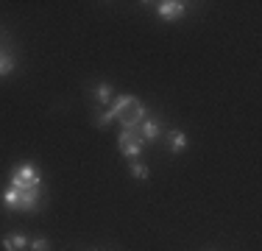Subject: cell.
Segmentation results:
<instances>
[{
    "label": "cell",
    "mask_w": 262,
    "mask_h": 251,
    "mask_svg": "<svg viewBox=\"0 0 262 251\" xmlns=\"http://www.w3.org/2000/svg\"><path fill=\"white\" fill-rule=\"evenodd\" d=\"M39 198H42V187H34V190H14V187H9L3 196L9 210H26V212H34Z\"/></svg>",
    "instance_id": "6da1fadb"
},
{
    "label": "cell",
    "mask_w": 262,
    "mask_h": 251,
    "mask_svg": "<svg viewBox=\"0 0 262 251\" xmlns=\"http://www.w3.org/2000/svg\"><path fill=\"white\" fill-rule=\"evenodd\" d=\"M11 187H14V190H34V187H42V176L36 168L23 165L14 171V176H11Z\"/></svg>",
    "instance_id": "7a4b0ae2"
},
{
    "label": "cell",
    "mask_w": 262,
    "mask_h": 251,
    "mask_svg": "<svg viewBox=\"0 0 262 251\" xmlns=\"http://www.w3.org/2000/svg\"><path fill=\"white\" fill-rule=\"evenodd\" d=\"M145 117H148V109L140 103V100H137V103L128 106V109L123 112L120 117H117V120H120L123 131H134V134H137V131H140V126L145 123Z\"/></svg>",
    "instance_id": "3957f363"
},
{
    "label": "cell",
    "mask_w": 262,
    "mask_h": 251,
    "mask_svg": "<svg viewBox=\"0 0 262 251\" xmlns=\"http://www.w3.org/2000/svg\"><path fill=\"white\" fill-rule=\"evenodd\" d=\"M134 103H137V98H134V95H117V98H115V103H112L109 109H106L103 115L98 117V126H101V129H103V126L115 123L117 117H120L123 112L128 109V106H134Z\"/></svg>",
    "instance_id": "277c9868"
},
{
    "label": "cell",
    "mask_w": 262,
    "mask_h": 251,
    "mask_svg": "<svg viewBox=\"0 0 262 251\" xmlns=\"http://www.w3.org/2000/svg\"><path fill=\"white\" fill-rule=\"evenodd\" d=\"M117 145H120V151L128 156V159H137L142 151V137L134 134V131H123L120 140H117Z\"/></svg>",
    "instance_id": "5b68a950"
},
{
    "label": "cell",
    "mask_w": 262,
    "mask_h": 251,
    "mask_svg": "<svg viewBox=\"0 0 262 251\" xmlns=\"http://www.w3.org/2000/svg\"><path fill=\"white\" fill-rule=\"evenodd\" d=\"M157 11H159L162 20H179L184 14V3L182 0H165V3H159Z\"/></svg>",
    "instance_id": "8992f818"
},
{
    "label": "cell",
    "mask_w": 262,
    "mask_h": 251,
    "mask_svg": "<svg viewBox=\"0 0 262 251\" xmlns=\"http://www.w3.org/2000/svg\"><path fill=\"white\" fill-rule=\"evenodd\" d=\"M137 134L142 137V142L145 140H157V137L162 134V129H159V123H154V120H145L140 126V131H137Z\"/></svg>",
    "instance_id": "52a82bcc"
},
{
    "label": "cell",
    "mask_w": 262,
    "mask_h": 251,
    "mask_svg": "<svg viewBox=\"0 0 262 251\" xmlns=\"http://www.w3.org/2000/svg\"><path fill=\"white\" fill-rule=\"evenodd\" d=\"M3 248L6 251H23V248H28V240L23 235H9L3 240Z\"/></svg>",
    "instance_id": "ba28073f"
},
{
    "label": "cell",
    "mask_w": 262,
    "mask_h": 251,
    "mask_svg": "<svg viewBox=\"0 0 262 251\" xmlns=\"http://www.w3.org/2000/svg\"><path fill=\"white\" fill-rule=\"evenodd\" d=\"M11 70H14V56L0 50V75H9Z\"/></svg>",
    "instance_id": "9c48e42d"
},
{
    "label": "cell",
    "mask_w": 262,
    "mask_h": 251,
    "mask_svg": "<svg viewBox=\"0 0 262 251\" xmlns=\"http://www.w3.org/2000/svg\"><path fill=\"white\" fill-rule=\"evenodd\" d=\"M170 148L173 151H184L187 148V134L184 131H173L170 134Z\"/></svg>",
    "instance_id": "30bf717a"
},
{
    "label": "cell",
    "mask_w": 262,
    "mask_h": 251,
    "mask_svg": "<svg viewBox=\"0 0 262 251\" xmlns=\"http://www.w3.org/2000/svg\"><path fill=\"white\" fill-rule=\"evenodd\" d=\"M95 95H98V100H101V103H112V87L109 84H101L95 90Z\"/></svg>",
    "instance_id": "8fae6325"
},
{
    "label": "cell",
    "mask_w": 262,
    "mask_h": 251,
    "mask_svg": "<svg viewBox=\"0 0 262 251\" xmlns=\"http://www.w3.org/2000/svg\"><path fill=\"white\" fill-rule=\"evenodd\" d=\"M128 171H131V176H137V179H148V168L142 165V162H131Z\"/></svg>",
    "instance_id": "7c38bea8"
},
{
    "label": "cell",
    "mask_w": 262,
    "mask_h": 251,
    "mask_svg": "<svg viewBox=\"0 0 262 251\" xmlns=\"http://www.w3.org/2000/svg\"><path fill=\"white\" fill-rule=\"evenodd\" d=\"M31 251H51V243H48L45 237H36V240L31 243Z\"/></svg>",
    "instance_id": "4fadbf2b"
}]
</instances>
